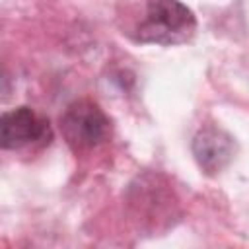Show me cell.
I'll return each mask as SVG.
<instances>
[{
  "label": "cell",
  "mask_w": 249,
  "mask_h": 249,
  "mask_svg": "<svg viewBox=\"0 0 249 249\" xmlns=\"http://www.w3.org/2000/svg\"><path fill=\"white\" fill-rule=\"evenodd\" d=\"M60 128L70 148L89 150L109 138L111 121L97 103L80 99L68 105V109L60 117Z\"/></svg>",
  "instance_id": "2"
},
{
  "label": "cell",
  "mask_w": 249,
  "mask_h": 249,
  "mask_svg": "<svg viewBox=\"0 0 249 249\" xmlns=\"http://www.w3.org/2000/svg\"><path fill=\"white\" fill-rule=\"evenodd\" d=\"M51 123L25 105L6 111L0 119V146L4 150L45 146L51 142Z\"/></svg>",
  "instance_id": "3"
},
{
  "label": "cell",
  "mask_w": 249,
  "mask_h": 249,
  "mask_svg": "<svg viewBox=\"0 0 249 249\" xmlns=\"http://www.w3.org/2000/svg\"><path fill=\"white\" fill-rule=\"evenodd\" d=\"M196 29L195 14L179 0H148L146 18L138 25L140 43L177 45L193 37Z\"/></svg>",
  "instance_id": "1"
},
{
  "label": "cell",
  "mask_w": 249,
  "mask_h": 249,
  "mask_svg": "<svg viewBox=\"0 0 249 249\" xmlns=\"http://www.w3.org/2000/svg\"><path fill=\"white\" fill-rule=\"evenodd\" d=\"M191 150L198 167L208 175H216L222 169H226L233 160L235 140L224 128L216 124H204L193 136Z\"/></svg>",
  "instance_id": "4"
}]
</instances>
